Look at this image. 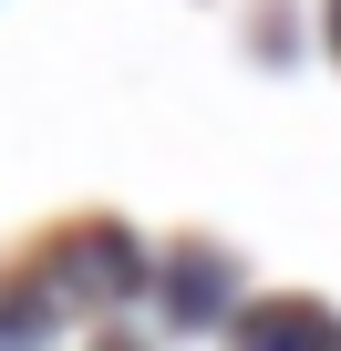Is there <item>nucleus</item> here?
<instances>
[{"instance_id": "nucleus-1", "label": "nucleus", "mask_w": 341, "mask_h": 351, "mask_svg": "<svg viewBox=\"0 0 341 351\" xmlns=\"http://www.w3.org/2000/svg\"><path fill=\"white\" fill-rule=\"evenodd\" d=\"M238 351H341V320H331L320 300H269V310L238 330Z\"/></svg>"}, {"instance_id": "nucleus-2", "label": "nucleus", "mask_w": 341, "mask_h": 351, "mask_svg": "<svg viewBox=\"0 0 341 351\" xmlns=\"http://www.w3.org/2000/svg\"><path fill=\"white\" fill-rule=\"evenodd\" d=\"M331 42H341V0H331Z\"/></svg>"}]
</instances>
